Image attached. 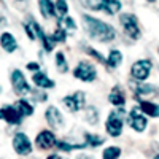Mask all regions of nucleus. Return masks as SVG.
Wrapping results in <instances>:
<instances>
[{
    "label": "nucleus",
    "mask_w": 159,
    "mask_h": 159,
    "mask_svg": "<svg viewBox=\"0 0 159 159\" xmlns=\"http://www.w3.org/2000/svg\"><path fill=\"white\" fill-rule=\"evenodd\" d=\"M7 24H8V19L5 16H0V29H2L3 25H7Z\"/></svg>",
    "instance_id": "35"
},
{
    "label": "nucleus",
    "mask_w": 159,
    "mask_h": 159,
    "mask_svg": "<svg viewBox=\"0 0 159 159\" xmlns=\"http://www.w3.org/2000/svg\"><path fill=\"white\" fill-rule=\"evenodd\" d=\"M153 159H159V153H157V154H154V157H153Z\"/></svg>",
    "instance_id": "38"
},
{
    "label": "nucleus",
    "mask_w": 159,
    "mask_h": 159,
    "mask_svg": "<svg viewBox=\"0 0 159 159\" xmlns=\"http://www.w3.org/2000/svg\"><path fill=\"white\" fill-rule=\"evenodd\" d=\"M0 46H2V49L5 52H8V54H13L16 49H18V40L15 38V35H13L11 32H3L2 35H0Z\"/></svg>",
    "instance_id": "18"
},
{
    "label": "nucleus",
    "mask_w": 159,
    "mask_h": 159,
    "mask_svg": "<svg viewBox=\"0 0 159 159\" xmlns=\"http://www.w3.org/2000/svg\"><path fill=\"white\" fill-rule=\"evenodd\" d=\"M153 70V62L151 59H137L134 64L130 65V78L135 80L137 83H147Z\"/></svg>",
    "instance_id": "5"
},
{
    "label": "nucleus",
    "mask_w": 159,
    "mask_h": 159,
    "mask_svg": "<svg viewBox=\"0 0 159 159\" xmlns=\"http://www.w3.org/2000/svg\"><path fill=\"white\" fill-rule=\"evenodd\" d=\"M127 124L132 130L139 132V134H142V132H145L148 129V118L145 116L142 113V110L139 108V105H135V107H132L127 113Z\"/></svg>",
    "instance_id": "9"
},
{
    "label": "nucleus",
    "mask_w": 159,
    "mask_h": 159,
    "mask_svg": "<svg viewBox=\"0 0 159 159\" xmlns=\"http://www.w3.org/2000/svg\"><path fill=\"white\" fill-rule=\"evenodd\" d=\"M49 37H51L52 42H54V45L56 43H65V42H67V38H69V32L65 30L64 27H61V25H57Z\"/></svg>",
    "instance_id": "28"
},
{
    "label": "nucleus",
    "mask_w": 159,
    "mask_h": 159,
    "mask_svg": "<svg viewBox=\"0 0 159 159\" xmlns=\"http://www.w3.org/2000/svg\"><path fill=\"white\" fill-rule=\"evenodd\" d=\"M62 105L70 113H78L86 107V92L75 91L73 94H67L62 97Z\"/></svg>",
    "instance_id": "8"
},
{
    "label": "nucleus",
    "mask_w": 159,
    "mask_h": 159,
    "mask_svg": "<svg viewBox=\"0 0 159 159\" xmlns=\"http://www.w3.org/2000/svg\"><path fill=\"white\" fill-rule=\"evenodd\" d=\"M139 108L147 118H159V103L153 100H148V99L139 100Z\"/></svg>",
    "instance_id": "19"
},
{
    "label": "nucleus",
    "mask_w": 159,
    "mask_h": 159,
    "mask_svg": "<svg viewBox=\"0 0 159 159\" xmlns=\"http://www.w3.org/2000/svg\"><path fill=\"white\" fill-rule=\"evenodd\" d=\"M86 147L88 145L84 142L75 143V142H69V140H57V143H56V148L61 153H72V151H76V150H84Z\"/></svg>",
    "instance_id": "21"
},
{
    "label": "nucleus",
    "mask_w": 159,
    "mask_h": 159,
    "mask_svg": "<svg viewBox=\"0 0 159 159\" xmlns=\"http://www.w3.org/2000/svg\"><path fill=\"white\" fill-rule=\"evenodd\" d=\"M45 159H64V157H62L59 153H51V154H48Z\"/></svg>",
    "instance_id": "34"
},
{
    "label": "nucleus",
    "mask_w": 159,
    "mask_h": 159,
    "mask_svg": "<svg viewBox=\"0 0 159 159\" xmlns=\"http://www.w3.org/2000/svg\"><path fill=\"white\" fill-rule=\"evenodd\" d=\"M84 143L89 148H99L105 143V137L99 135V134H92V132H84Z\"/></svg>",
    "instance_id": "24"
},
{
    "label": "nucleus",
    "mask_w": 159,
    "mask_h": 159,
    "mask_svg": "<svg viewBox=\"0 0 159 159\" xmlns=\"http://www.w3.org/2000/svg\"><path fill=\"white\" fill-rule=\"evenodd\" d=\"M54 62H56V70H57L59 73H67V72H69L70 65H69V62H67V57H65L64 51H56Z\"/></svg>",
    "instance_id": "25"
},
{
    "label": "nucleus",
    "mask_w": 159,
    "mask_h": 159,
    "mask_svg": "<svg viewBox=\"0 0 159 159\" xmlns=\"http://www.w3.org/2000/svg\"><path fill=\"white\" fill-rule=\"evenodd\" d=\"M148 3H154V2H157V0H147Z\"/></svg>",
    "instance_id": "37"
},
{
    "label": "nucleus",
    "mask_w": 159,
    "mask_h": 159,
    "mask_svg": "<svg viewBox=\"0 0 159 159\" xmlns=\"http://www.w3.org/2000/svg\"><path fill=\"white\" fill-rule=\"evenodd\" d=\"M157 56H159V48H157Z\"/></svg>",
    "instance_id": "39"
},
{
    "label": "nucleus",
    "mask_w": 159,
    "mask_h": 159,
    "mask_svg": "<svg viewBox=\"0 0 159 159\" xmlns=\"http://www.w3.org/2000/svg\"><path fill=\"white\" fill-rule=\"evenodd\" d=\"M72 75L75 80L78 81H83V83H92L97 80V67L94 65L92 61H88V59H83V61H78V64L73 67L72 70Z\"/></svg>",
    "instance_id": "3"
},
{
    "label": "nucleus",
    "mask_w": 159,
    "mask_h": 159,
    "mask_svg": "<svg viewBox=\"0 0 159 159\" xmlns=\"http://www.w3.org/2000/svg\"><path fill=\"white\" fill-rule=\"evenodd\" d=\"M134 92V97L135 100H145L147 97H151L154 94H157V86L150 84V83H137V86L132 89Z\"/></svg>",
    "instance_id": "16"
},
{
    "label": "nucleus",
    "mask_w": 159,
    "mask_h": 159,
    "mask_svg": "<svg viewBox=\"0 0 159 159\" xmlns=\"http://www.w3.org/2000/svg\"><path fill=\"white\" fill-rule=\"evenodd\" d=\"M45 121L54 130H61V129L65 127V118H64L62 111L57 107H54V105H49L45 110Z\"/></svg>",
    "instance_id": "10"
},
{
    "label": "nucleus",
    "mask_w": 159,
    "mask_h": 159,
    "mask_svg": "<svg viewBox=\"0 0 159 159\" xmlns=\"http://www.w3.org/2000/svg\"><path fill=\"white\" fill-rule=\"evenodd\" d=\"M84 51H86L88 56H91L92 59H96V62H99V64H105V61H107L102 56L100 51H97L96 48H92V46H84Z\"/></svg>",
    "instance_id": "31"
},
{
    "label": "nucleus",
    "mask_w": 159,
    "mask_h": 159,
    "mask_svg": "<svg viewBox=\"0 0 159 159\" xmlns=\"http://www.w3.org/2000/svg\"><path fill=\"white\" fill-rule=\"evenodd\" d=\"M123 154V150L116 145H108L102 151V159H119Z\"/></svg>",
    "instance_id": "26"
},
{
    "label": "nucleus",
    "mask_w": 159,
    "mask_h": 159,
    "mask_svg": "<svg viewBox=\"0 0 159 159\" xmlns=\"http://www.w3.org/2000/svg\"><path fill=\"white\" fill-rule=\"evenodd\" d=\"M64 159H69V157H64Z\"/></svg>",
    "instance_id": "40"
},
{
    "label": "nucleus",
    "mask_w": 159,
    "mask_h": 159,
    "mask_svg": "<svg viewBox=\"0 0 159 159\" xmlns=\"http://www.w3.org/2000/svg\"><path fill=\"white\" fill-rule=\"evenodd\" d=\"M25 69H27L29 72H32V73H37V72L42 70V65H40L38 62H35V61H30V62L25 64Z\"/></svg>",
    "instance_id": "33"
},
{
    "label": "nucleus",
    "mask_w": 159,
    "mask_h": 159,
    "mask_svg": "<svg viewBox=\"0 0 159 159\" xmlns=\"http://www.w3.org/2000/svg\"><path fill=\"white\" fill-rule=\"evenodd\" d=\"M100 2H102V11L108 16H115L123 8L121 0H100Z\"/></svg>",
    "instance_id": "23"
},
{
    "label": "nucleus",
    "mask_w": 159,
    "mask_h": 159,
    "mask_svg": "<svg viewBox=\"0 0 159 159\" xmlns=\"http://www.w3.org/2000/svg\"><path fill=\"white\" fill-rule=\"evenodd\" d=\"M15 107L19 110V113L22 115V118H27V116H32L34 111H35V107L30 100H27L25 97H19L16 102H15Z\"/></svg>",
    "instance_id": "22"
},
{
    "label": "nucleus",
    "mask_w": 159,
    "mask_h": 159,
    "mask_svg": "<svg viewBox=\"0 0 159 159\" xmlns=\"http://www.w3.org/2000/svg\"><path fill=\"white\" fill-rule=\"evenodd\" d=\"M10 83H11V88L15 91V94H18L19 97L32 94V86L29 84L27 78H25L22 70L13 69L11 73H10Z\"/></svg>",
    "instance_id": "6"
},
{
    "label": "nucleus",
    "mask_w": 159,
    "mask_h": 159,
    "mask_svg": "<svg viewBox=\"0 0 159 159\" xmlns=\"http://www.w3.org/2000/svg\"><path fill=\"white\" fill-rule=\"evenodd\" d=\"M11 147H13V150H15V153L18 156H22V157L30 156L32 151H34V147H32V142H30L29 135L25 134V132H21V130L13 135Z\"/></svg>",
    "instance_id": "7"
},
{
    "label": "nucleus",
    "mask_w": 159,
    "mask_h": 159,
    "mask_svg": "<svg viewBox=\"0 0 159 159\" xmlns=\"http://www.w3.org/2000/svg\"><path fill=\"white\" fill-rule=\"evenodd\" d=\"M30 22H32V25H34V29H35V34H37V38L42 42V46H43V49H45V52H51L52 49H54V42L51 40V37L43 30V27L40 25L32 16H29L27 18Z\"/></svg>",
    "instance_id": "13"
},
{
    "label": "nucleus",
    "mask_w": 159,
    "mask_h": 159,
    "mask_svg": "<svg viewBox=\"0 0 159 159\" xmlns=\"http://www.w3.org/2000/svg\"><path fill=\"white\" fill-rule=\"evenodd\" d=\"M32 83H34L38 89H42V91L56 88V81H54V80H52L46 72H43V70H40V72H37V73H32Z\"/></svg>",
    "instance_id": "14"
},
{
    "label": "nucleus",
    "mask_w": 159,
    "mask_h": 159,
    "mask_svg": "<svg viewBox=\"0 0 159 159\" xmlns=\"http://www.w3.org/2000/svg\"><path fill=\"white\" fill-rule=\"evenodd\" d=\"M124 108H116V110H111L108 115H107V119H105V132L116 139L119 135H123V130H124Z\"/></svg>",
    "instance_id": "2"
},
{
    "label": "nucleus",
    "mask_w": 159,
    "mask_h": 159,
    "mask_svg": "<svg viewBox=\"0 0 159 159\" xmlns=\"http://www.w3.org/2000/svg\"><path fill=\"white\" fill-rule=\"evenodd\" d=\"M124 62V54L121 49L118 48H111L108 51V56H107V61H105V65L110 69V70H115L118 67H121Z\"/></svg>",
    "instance_id": "17"
},
{
    "label": "nucleus",
    "mask_w": 159,
    "mask_h": 159,
    "mask_svg": "<svg viewBox=\"0 0 159 159\" xmlns=\"http://www.w3.org/2000/svg\"><path fill=\"white\" fill-rule=\"evenodd\" d=\"M0 119L10 126H19L22 123V115L19 113V110L15 105L8 103V105H2L0 107Z\"/></svg>",
    "instance_id": "12"
},
{
    "label": "nucleus",
    "mask_w": 159,
    "mask_h": 159,
    "mask_svg": "<svg viewBox=\"0 0 159 159\" xmlns=\"http://www.w3.org/2000/svg\"><path fill=\"white\" fill-rule=\"evenodd\" d=\"M119 24H121V29H123L124 35H127L134 42L140 40L142 27H140V22H139L135 15H132V13H121L119 15Z\"/></svg>",
    "instance_id": "4"
},
{
    "label": "nucleus",
    "mask_w": 159,
    "mask_h": 159,
    "mask_svg": "<svg viewBox=\"0 0 159 159\" xmlns=\"http://www.w3.org/2000/svg\"><path fill=\"white\" fill-rule=\"evenodd\" d=\"M108 102L113 105L115 108H124L126 107V94H124L123 86L115 84L110 89V92H108Z\"/></svg>",
    "instance_id": "15"
},
{
    "label": "nucleus",
    "mask_w": 159,
    "mask_h": 159,
    "mask_svg": "<svg viewBox=\"0 0 159 159\" xmlns=\"http://www.w3.org/2000/svg\"><path fill=\"white\" fill-rule=\"evenodd\" d=\"M54 5H56V18H57V22L69 16V2H67V0H56Z\"/></svg>",
    "instance_id": "27"
},
{
    "label": "nucleus",
    "mask_w": 159,
    "mask_h": 159,
    "mask_svg": "<svg viewBox=\"0 0 159 159\" xmlns=\"http://www.w3.org/2000/svg\"><path fill=\"white\" fill-rule=\"evenodd\" d=\"M56 143H57V137H56L54 132L49 130V129L40 130L35 137V147L42 151H48L51 148H54Z\"/></svg>",
    "instance_id": "11"
},
{
    "label": "nucleus",
    "mask_w": 159,
    "mask_h": 159,
    "mask_svg": "<svg viewBox=\"0 0 159 159\" xmlns=\"http://www.w3.org/2000/svg\"><path fill=\"white\" fill-rule=\"evenodd\" d=\"M76 159H94V157H91V156H88V154H80Z\"/></svg>",
    "instance_id": "36"
},
{
    "label": "nucleus",
    "mask_w": 159,
    "mask_h": 159,
    "mask_svg": "<svg viewBox=\"0 0 159 159\" xmlns=\"http://www.w3.org/2000/svg\"><path fill=\"white\" fill-rule=\"evenodd\" d=\"M38 10L45 19L56 18V5L52 0H38Z\"/></svg>",
    "instance_id": "20"
},
{
    "label": "nucleus",
    "mask_w": 159,
    "mask_h": 159,
    "mask_svg": "<svg viewBox=\"0 0 159 159\" xmlns=\"http://www.w3.org/2000/svg\"><path fill=\"white\" fill-rule=\"evenodd\" d=\"M81 22L86 35L99 43H111L116 40V30L111 24L105 22L88 13H81Z\"/></svg>",
    "instance_id": "1"
},
{
    "label": "nucleus",
    "mask_w": 159,
    "mask_h": 159,
    "mask_svg": "<svg viewBox=\"0 0 159 159\" xmlns=\"http://www.w3.org/2000/svg\"><path fill=\"white\" fill-rule=\"evenodd\" d=\"M22 27H24V32H25V35H27V38L30 40V42H34V40H37V34H35V29H34V25H32V22L27 19L24 24H22Z\"/></svg>",
    "instance_id": "32"
},
{
    "label": "nucleus",
    "mask_w": 159,
    "mask_h": 159,
    "mask_svg": "<svg viewBox=\"0 0 159 159\" xmlns=\"http://www.w3.org/2000/svg\"><path fill=\"white\" fill-rule=\"evenodd\" d=\"M57 25H61V27H64L65 30H67L69 34H73L76 29H78V25H76V21L72 18V16H67V18H64L62 21L57 22Z\"/></svg>",
    "instance_id": "30"
},
{
    "label": "nucleus",
    "mask_w": 159,
    "mask_h": 159,
    "mask_svg": "<svg viewBox=\"0 0 159 159\" xmlns=\"http://www.w3.org/2000/svg\"><path fill=\"white\" fill-rule=\"evenodd\" d=\"M84 113H86L84 115V119L91 126H94V124L99 123V110L96 107H92V105H91V107H86L84 108Z\"/></svg>",
    "instance_id": "29"
}]
</instances>
